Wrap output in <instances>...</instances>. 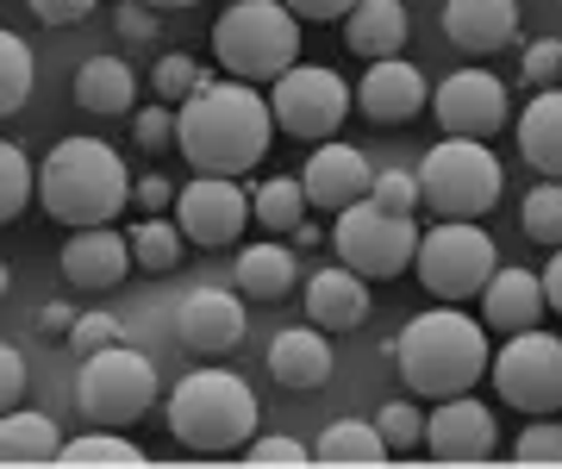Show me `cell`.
Returning a JSON list of instances; mask_svg holds the SVG:
<instances>
[{"label": "cell", "mask_w": 562, "mask_h": 469, "mask_svg": "<svg viewBox=\"0 0 562 469\" xmlns=\"http://www.w3.org/2000/svg\"><path fill=\"white\" fill-rule=\"evenodd\" d=\"M369 176H375V164L362 157L357 144H344V138L313 144V157H306V169H301L306 206L338 213V206H350V201H362V194H369Z\"/></svg>", "instance_id": "cell-16"}, {"label": "cell", "mask_w": 562, "mask_h": 469, "mask_svg": "<svg viewBox=\"0 0 562 469\" xmlns=\"http://www.w3.org/2000/svg\"><path fill=\"white\" fill-rule=\"evenodd\" d=\"M244 220H250V194L238 188V176H201L176 188V225L188 245L201 250H220V245H238Z\"/></svg>", "instance_id": "cell-12"}, {"label": "cell", "mask_w": 562, "mask_h": 469, "mask_svg": "<svg viewBox=\"0 0 562 469\" xmlns=\"http://www.w3.org/2000/svg\"><path fill=\"white\" fill-rule=\"evenodd\" d=\"M487 326L469 320L443 301L438 313H419L406 320V332L387 345V364L406 376V388L419 401H450V394H469V388L487 376Z\"/></svg>", "instance_id": "cell-2"}, {"label": "cell", "mask_w": 562, "mask_h": 469, "mask_svg": "<svg viewBox=\"0 0 562 469\" xmlns=\"http://www.w3.org/2000/svg\"><path fill=\"white\" fill-rule=\"evenodd\" d=\"M25 7H32L44 25H81L94 13V0H25Z\"/></svg>", "instance_id": "cell-45"}, {"label": "cell", "mask_w": 562, "mask_h": 469, "mask_svg": "<svg viewBox=\"0 0 562 469\" xmlns=\"http://www.w3.org/2000/svg\"><path fill=\"white\" fill-rule=\"evenodd\" d=\"M32 194H38V169H32V157H25L20 144L0 138V225L20 220L25 206H32Z\"/></svg>", "instance_id": "cell-34"}, {"label": "cell", "mask_w": 562, "mask_h": 469, "mask_svg": "<svg viewBox=\"0 0 562 469\" xmlns=\"http://www.w3.org/2000/svg\"><path fill=\"white\" fill-rule=\"evenodd\" d=\"M144 7H157V13H169V7H194V0H144Z\"/></svg>", "instance_id": "cell-51"}, {"label": "cell", "mask_w": 562, "mask_h": 469, "mask_svg": "<svg viewBox=\"0 0 562 469\" xmlns=\"http://www.w3.org/2000/svg\"><path fill=\"white\" fill-rule=\"evenodd\" d=\"M250 464H313V450L301 438H281V432H269V438L250 432Z\"/></svg>", "instance_id": "cell-42"}, {"label": "cell", "mask_w": 562, "mask_h": 469, "mask_svg": "<svg viewBox=\"0 0 562 469\" xmlns=\"http://www.w3.org/2000/svg\"><path fill=\"white\" fill-rule=\"evenodd\" d=\"M63 432L50 413H20L7 407L0 413V464H57Z\"/></svg>", "instance_id": "cell-27"}, {"label": "cell", "mask_w": 562, "mask_h": 469, "mask_svg": "<svg viewBox=\"0 0 562 469\" xmlns=\"http://www.w3.org/2000/svg\"><path fill=\"white\" fill-rule=\"evenodd\" d=\"M281 7H288L294 20H319V25H325V20H344L357 0H281Z\"/></svg>", "instance_id": "cell-47"}, {"label": "cell", "mask_w": 562, "mask_h": 469, "mask_svg": "<svg viewBox=\"0 0 562 469\" xmlns=\"http://www.w3.org/2000/svg\"><path fill=\"white\" fill-rule=\"evenodd\" d=\"M494 445H501V426L475 394H450L438 401V413H425V450L438 464H482L494 457Z\"/></svg>", "instance_id": "cell-14"}, {"label": "cell", "mask_w": 562, "mask_h": 469, "mask_svg": "<svg viewBox=\"0 0 562 469\" xmlns=\"http://www.w3.org/2000/svg\"><path fill=\"white\" fill-rule=\"evenodd\" d=\"M494 238H487L475 220H443L431 225V232H419V250H413V276H419V288L431 294V301H475L482 294V282L494 276Z\"/></svg>", "instance_id": "cell-9"}, {"label": "cell", "mask_w": 562, "mask_h": 469, "mask_svg": "<svg viewBox=\"0 0 562 469\" xmlns=\"http://www.w3.org/2000/svg\"><path fill=\"white\" fill-rule=\"evenodd\" d=\"M206 82H220L206 63H194L188 51H169V57L157 63V76H150V88H157V101H169V107H181L194 88H206Z\"/></svg>", "instance_id": "cell-35"}, {"label": "cell", "mask_w": 562, "mask_h": 469, "mask_svg": "<svg viewBox=\"0 0 562 469\" xmlns=\"http://www.w3.org/2000/svg\"><path fill=\"white\" fill-rule=\"evenodd\" d=\"M501 157L487 150V138H450L431 144L419 157V206L443 213V220H475L487 206L501 201Z\"/></svg>", "instance_id": "cell-6"}, {"label": "cell", "mask_w": 562, "mask_h": 469, "mask_svg": "<svg viewBox=\"0 0 562 469\" xmlns=\"http://www.w3.org/2000/svg\"><path fill=\"white\" fill-rule=\"evenodd\" d=\"M369 201L387 206V213H419V176H406V169H375V176H369Z\"/></svg>", "instance_id": "cell-38"}, {"label": "cell", "mask_w": 562, "mask_h": 469, "mask_svg": "<svg viewBox=\"0 0 562 469\" xmlns=\"http://www.w3.org/2000/svg\"><path fill=\"white\" fill-rule=\"evenodd\" d=\"M443 38L469 57L501 51L519 38V0H443Z\"/></svg>", "instance_id": "cell-19"}, {"label": "cell", "mask_w": 562, "mask_h": 469, "mask_svg": "<svg viewBox=\"0 0 562 469\" xmlns=\"http://www.w3.org/2000/svg\"><path fill=\"white\" fill-rule=\"evenodd\" d=\"M7 288H13V276H7V264H0V301H7Z\"/></svg>", "instance_id": "cell-52"}, {"label": "cell", "mask_w": 562, "mask_h": 469, "mask_svg": "<svg viewBox=\"0 0 562 469\" xmlns=\"http://www.w3.org/2000/svg\"><path fill=\"white\" fill-rule=\"evenodd\" d=\"M57 264L69 276V288L101 294V288H120L132 276V245H125V232H113V225H76Z\"/></svg>", "instance_id": "cell-18"}, {"label": "cell", "mask_w": 562, "mask_h": 469, "mask_svg": "<svg viewBox=\"0 0 562 469\" xmlns=\"http://www.w3.org/2000/svg\"><path fill=\"white\" fill-rule=\"evenodd\" d=\"M269 376H276L281 388H294V394L325 388L331 382V345H325V332L319 326L276 332V345H269Z\"/></svg>", "instance_id": "cell-22"}, {"label": "cell", "mask_w": 562, "mask_h": 469, "mask_svg": "<svg viewBox=\"0 0 562 469\" xmlns=\"http://www.w3.org/2000/svg\"><path fill=\"white\" fill-rule=\"evenodd\" d=\"M375 306H369V276L357 269H319L313 282H306V320L319 332H357Z\"/></svg>", "instance_id": "cell-21"}, {"label": "cell", "mask_w": 562, "mask_h": 469, "mask_svg": "<svg viewBox=\"0 0 562 469\" xmlns=\"http://www.w3.org/2000/svg\"><path fill=\"white\" fill-rule=\"evenodd\" d=\"M519 76H525L531 88H557V76H562V38H538V44H525Z\"/></svg>", "instance_id": "cell-41"}, {"label": "cell", "mask_w": 562, "mask_h": 469, "mask_svg": "<svg viewBox=\"0 0 562 469\" xmlns=\"http://www.w3.org/2000/svg\"><path fill=\"white\" fill-rule=\"evenodd\" d=\"M157 401V364L120 345H101L94 357H81V376H76V407L88 426H138L144 413Z\"/></svg>", "instance_id": "cell-7"}, {"label": "cell", "mask_w": 562, "mask_h": 469, "mask_svg": "<svg viewBox=\"0 0 562 469\" xmlns=\"http://www.w3.org/2000/svg\"><path fill=\"white\" fill-rule=\"evenodd\" d=\"M57 464H144V450L120 426H88L81 438H63Z\"/></svg>", "instance_id": "cell-33"}, {"label": "cell", "mask_w": 562, "mask_h": 469, "mask_svg": "<svg viewBox=\"0 0 562 469\" xmlns=\"http://www.w3.org/2000/svg\"><path fill=\"white\" fill-rule=\"evenodd\" d=\"M269 120H276V132H288V138L325 144V138H338V125L350 120V88H344L338 69L288 63L276 82H269Z\"/></svg>", "instance_id": "cell-10"}, {"label": "cell", "mask_w": 562, "mask_h": 469, "mask_svg": "<svg viewBox=\"0 0 562 469\" xmlns=\"http://www.w3.org/2000/svg\"><path fill=\"white\" fill-rule=\"evenodd\" d=\"M20 394H25V357L13 345H0V413L20 407Z\"/></svg>", "instance_id": "cell-44"}, {"label": "cell", "mask_w": 562, "mask_h": 469, "mask_svg": "<svg viewBox=\"0 0 562 469\" xmlns=\"http://www.w3.org/2000/svg\"><path fill=\"white\" fill-rule=\"evenodd\" d=\"M38 201L57 225H113L132 201V176H125L120 150L101 138H63L38 164Z\"/></svg>", "instance_id": "cell-3"}, {"label": "cell", "mask_w": 562, "mask_h": 469, "mask_svg": "<svg viewBox=\"0 0 562 469\" xmlns=\"http://www.w3.org/2000/svg\"><path fill=\"white\" fill-rule=\"evenodd\" d=\"M76 107H81V113H101V120L132 113V107H138V76H132V63L88 57L76 69Z\"/></svg>", "instance_id": "cell-25"}, {"label": "cell", "mask_w": 562, "mask_h": 469, "mask_svg": "<svg viewBox=\"0 0 562 469\" xmlns=\"http://www.w3.org/2000/svg\"><path fill=\"white\" fill-rule=\"evenodd\" d=\"M257 420H262L257 394L232 369H194L169 394V438L188 450H238L250 445Z\"/></svg>", "instance_id": "cell-4"}, {"label": "cell", "mask_w": 562, "mask_h": 469, "mask_svg": "<svg viewBox=\"0 0 562 469\" xmlns=\"http://www.w3.org/2000/svg\"><path fill=\"white\" fill-rule=\"evenodd\" d=\"M113 25H120L125 44H150V38H157V7L132 0V7H120V13H113Z\"/></svg>", "instance_id": "cell-43"}, {"label": "cell", "mask_w": 562, "mask_h": 469, "mask_svg": "<svg viewBox=\"0 0 562 469\" xmlns=\"http://www.w3.org/2000/svg\"><path fill=\"white\" fill-rule=\"evenodd\" d=\"M543 320V282L531 276V269H501L494 264V276L482 282V326L501 332V338H513V332L538 326Z\"/></svg>", "instance_id": "cell-20"}, {"label": "cell", "mask_w": 562, "mask_h": 469, "mask_svg": "<svg viewBox=\"0 0 562 469\" xmlns=\"http://www.w3.org/2000/svg\"><path fill=\"white\" fill-rule=\"evenodd\" d=\"M69 326H76V306H63V301H44L38 306V332H44V338H69Z\"/></svg>", "instance_id": "cell-48"}, {"label": "cell", "mask_w": 562, "mask_h": 469, "mask_svg": "<svg viewBox=\"0 0 562 469\" xmlns=\"http://www.w3.org/2000/svg\"><path fill=\"white\" fill-rule=\"evenodd\" d=\"M132 138H138V150H162V144H176V107L157 101V107H144V113H132Z\"/></svg>", "instance_id": "cell-40"}, {"label": "cell", "mask_w": 562, "mask_h": 469, "mask_svg": "<svg viewBox=\"0 0 562 469\" xmlns=\"http://www.w3.org/2000/svg\"><path fill=\"white\" fill-rule=\"evenodd\" d=\"M406 32H413V20H406L401 0H357V7L344 13V44H350V57H362V63L406 51Z\"/></svg>", "instance_id": "cell-23"}, {"label": "cell", "mask_w": 562, "mask_h": 469, "mask_svg": "<svg viewBox=\"0 0 562 469\" xmlns=\"http://www.w3.org/2000/svg\"><path fill=\"white\" fill-rule=\"evenodd\" d=\"M487 376L501 388L506 407L519 413H562V338L525 326L501 345V357H487Z\"/></svg>", "instance_id": "cell-11"}, {"label": "cell", "mask_w": 562, "mask_h": 469, "mask_svg": "<svg viewBox=\"0 0 562 469\" xmlns=\"http://www.w3.org/2000/svg\"><path fill=\"white\" fill-rule=\"evenodd\" d=\"M513 457H519V464H562V426L550 413H538V420L513 438Z\"/></svg>", "instance_id": "cell-37"}, {"label": "cell", "mask_w": 562, "mask_h": 469, "mask_svg": "<svg viewBox=\"0 0 562 469\" xmlns=\"http://www.w3.org/2000/svg\"><path fill=\"white\" fill-rule=\"evenodd\" d=\"M232 276H238V294H250V301H281L288 288H294V276H301V257L288 245H250L238 250V264H232Z\"/></svg>", "instance_id": "cell-26"}, {"label": "cell", "mask_w": 562, "mask_h": 469, "mask_svg": "<svg viewBox=\"0 0 562 469\" xmlns=\"http://www.w3.org/2000/svg\"><path fill=\"white\" fill-rule=\"evenodd\" d=\"M132 201H138L144 213H162V206H176V188L162 182V176H138V182H132Z\"/></svg>", "instance_id": "cell-46"}, {"label": "cell", "mask_w": 562, "mask_h": 469, "mask_svg": "<svg viewBox=\"0 0 562 469\" xmlns=\"http://www.w3.org/2000/svg\"><path fill=\"white\" fill-rule=\"evenodd\" d=\"M101 345H120V320H113V313H76L69 350H76V357H94Z\"/></svg>", "instance_id": "cell-39"}, {"label": "cell", "mask_w": 562, "mask_h": 469, "mask_svg": "<svg viewBox=\"0 0 562 469\" xmlns=\"http://www.w3.org/2000/svg\"><path fill=\"white\" fill-rule=\"evenodd\" d=\"M250 220L269 225V232H294V225L306 220V188H301V176H269V182L257 188V201H250Z\"/></svg>", "instance_id": "cell-31"}, {"label": "cell", "mask_w": 562, "mask_h": 469, "mask_svg": "<svg viewBox=\"0 0 562 469\" xmlns=\"http://www.w3.org/2000/svg\"><path fill=\"white\" fill-rule=\"evenodd\" d=\"M32 82H38V63H32V44L20 32H7L0 25V120L7 113H20L32 101Z\"/></svg>", "instance_id": "cell-30"}, {"label": "cell", "mask_w": 562, "mask_h": 469, "mask_svg": "<svg viewBox=\"0 0 562 469\" xmlns=\"http://www.w3.org/2000/svg\"><path fill=\"white\" fill-rule=\"evenodd\" d=\"M244 326H250V313H244V294H232V288H194L176 313V338L201 357L232 350L244 338Z\"/></svg>", "instance_id": "cell-17"}, {"label": "cell", "mask_w": 562, "mask_h": 469, "mask_svg": "<svg viewBox=\"0 0 562 469\" xmlns=\"http://www.w3.org/2000/svg\"><path fill=\"white\" fill-rule=\"evenodd\" d=\"M543 306H550V313H562V245L550 250V264H543Z\"/></svg>", "instance_id": "cell-49"}, {"label": "cell", "mask_w": 562, "mask_h": 469, "mask_svg": "<svg viewBox=\"0 0 562 469\" xmlns=\"http://www.w3.org/2000/svg\"><path fill=\"white\" fill-rule=\"evenodd\" d=\"M319 464H387L394 450L382 445V432L362 426V420H338V426L319 432V445H313Z\"/></svg>", "instance_id": "cell-28"}, {"label": "cell", "mask_w": 562, "mask_h": 469, "mask_svg": "<svg viewBox=\"0 0 562 469\" xmlns=\"http://www.w3.org/2000/svg\"><path fill=\"white\" fill-rule=\"evenodd\" d=\"M269 138H276L269 101L257 94V82H238V76L194 88L176 107V144L201 176H244L250 164H262Z\"/></svg>", "instance_id": "cell-1"}, {"label": "cell", "mask_w": 562, "mask_h": 469, "mask_svg": "<svg viewBox=\"0 0 562 469\" xmlns=\"http://www.w3.org/2000/svg\"><path fill=\"white\" fill-rule=\"evenodd\" d=\"M425 107H431V120H438L450 138H494V132L513 120V101H506L501 76H487V69H457V76H443Z\"/></svg>", "instance_id": "cell-13"}, {"label": "cell", "mask_w": 562, "mask_h": 469, "mask_svg": "<svg viewBox=\"0 0 562 469\" xmlns=\"http://www.w3.org/2000/svg\"><path fill=\"white\" fill-rule=\"evenodd\" d=\"M425 101H431V88H425V76L401 57V51H394V57H375L369 76L357 82V113L375 120V125H413L425 113Z\"/></svg>", "instance_id": "cell-15"}, {"label": "cell", "mask_w": 562, "mask_h": 469, "mask_svg": "<svg viewBox=\"0 0 562 469\" xmlns=\"http://www.w3.org/2000/svg\"><path fill=\"white\" fill-rule=\"evenodd\" d=\"M519 232L531 238V245H543V250L562 245V182L538 176V188L519 201Z\"/></svg>", "instance_id": "cell-32"}, {"label": "cell", "mask_w": 562, "mask_h": 469, "mask_svg": "<svg viewBox=\"0 0 562 469\" xmlns=\"http://www.w3.org/2000/svg\"><path fill=\"white\" fill-rule=\"evenodd\" d=\"M331 250H338L344 269H357L369 282H394L401 269H413V250H419V220L413 213H387L369 194L350 206H338V225H331Z\"/></svg>", "instance_id": "cell-8"}, {"label": "cell", "mask_w": 562, "mask_h": 469, "mask_svg": "<svg viewBox=\"0 0 562 469\" xmlns=\"http://www.w3.org/2000/svg\"><path fill=\"white\" fill-rule=\"evenodd\" d=\"M519 157L538 176H550V182H562V88H538L531 94V107H525L519 120Z\"/></svg>", "instance_id": "cell-24"}, {"label": "cell", "mask_w": 562, "mask_h": 469, "mask_svg": "<svg viewBox=\"0 0 562 469\" xmlns=\"http://www.w3.org/2000/svg\"><path fill=\"white\" fill-rule=\"evenodd\" d=\"M125 245H132V264L150 269V276H162V269H176L181 264V225L176 220H157V213H144L132 232H125Z\"/></svg>", "instance_id": "cell-29"}, {"label": "cell", "mask_w": 562, "mask_h": 469, "mask_svg": "<svg viewBox=\"0 0 562 469\" xmlns=\"http://www.w3.org/2000/svg\"><path fill=\"white\" fill-rule=\"evenodd\" d=\"M288 238H294V245H301V250H319V245H325V232H319V225H313V220H301V225H294V232H288Z\"/></svg>", "instance_id": "cell-50"}, {"label": "cell", "mask_w": 562, "mask_h": 469, "mask_svg": "<svg viewBox=\"0 0 562 469\" xmlns=\"http://www.w3.org/2000/svg\"><path fill=\"white\" fill-rule=\"evenodd\" d=\"M213 57L238 82H276L301 57V20L281 0H238L213 25Z\"/></svg>", "instance_id": "cell-5"}, {"label": "cell", "mask_w": 562, "mask_h": 469, "mask_svg": "<svg viewBox=\"0 0 562 469\" xmlns=\"http://www.w3.org/2000/svg\"><path fill=\"white\" fill-rule=\"evenodd\" d=\"M375 432H382L387 450H413V445H425V413L413 407V401H387V407L375 413Z\"/></svg>", "instance_id": "cell-36"}]
</instances>
